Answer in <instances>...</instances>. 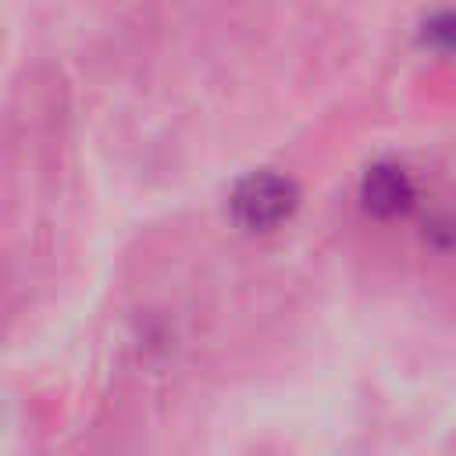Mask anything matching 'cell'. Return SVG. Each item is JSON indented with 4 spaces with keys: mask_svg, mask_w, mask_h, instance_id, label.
I'll use <instances>...</instances> for the list:
<instances>
[{
    "mask_svg": "<svg viewBox=\"0 0 456 456\" xmlns=\"http://www.w3.org/2000/svg\"><path fill=\"white\" fill-rule=\"evenodd\" d=\"M413 200H417L413 178L392 160L370 164L360 178V203L374 217H399L413 207Z\"/></svg>",
    "mask_w": 456,
    "mask_h": 456,
    "instance_id": "cell-2",
    "label": "cell"
},
{
    "mask_svg": "<svg viewBox=\"0 0 456 456\" xmlns=\"http://www.w3.org/2000/svg\"><path fill=\"white\" fill-rule=\"evenodd\" d=\"M232 217L246 232H271L289 221L299 207V185L278 171H253L235 182L228 196Z\"/></svg>",
    "mask_w": 456,
    "mask_h": 456,
    "instance_id": "cell-1",
    "label": "cell"
},
{
    "mask_svg": "<svg viewBox=\"0 0 456 456\" xmlns=\"http://www.w3.org/2000/svg\"><path fill=\"white\" fill-rule=\"evenodd\" d=\"M424 39L435 43V46H442V50H449V46H452V11L431 14V18L424 21Z\"/></svg>",
    "mask_w": 456,
    "mask_h": 456,
    "instance_id": "cell-3",
    "label": "cell"
}]
</instances>
